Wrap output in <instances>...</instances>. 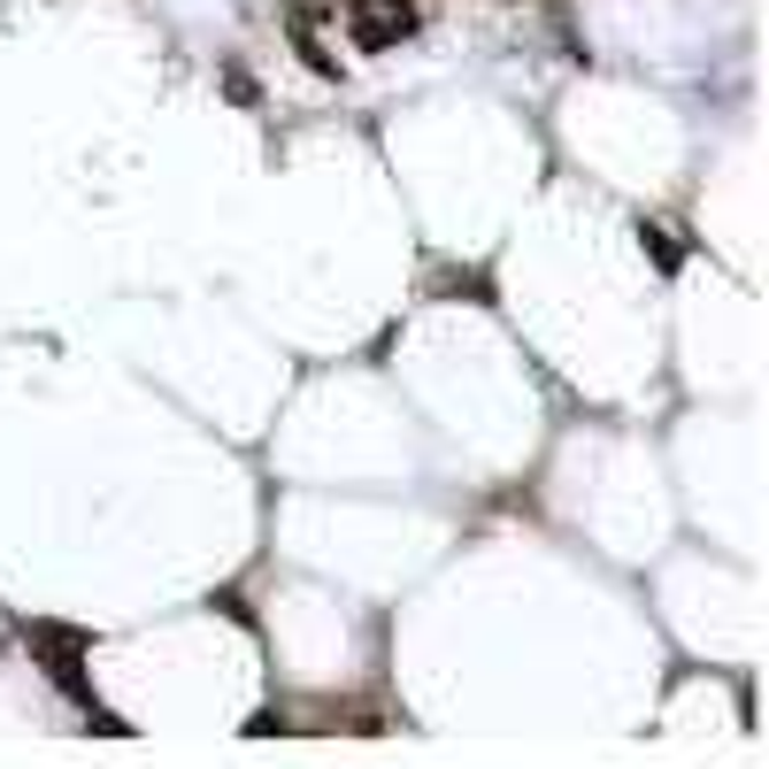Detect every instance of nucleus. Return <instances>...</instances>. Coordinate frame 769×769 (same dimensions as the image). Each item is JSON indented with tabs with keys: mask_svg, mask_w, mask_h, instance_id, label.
<instances>
[{
	"mask_svg": "<svg viewBox=\"0 0 769 769\" xmlns=\"http://www.w3.org/2000/svg\"><path fill=\"white\" fill-rule=\"evenodd\" d=\"M23 646L39 654V669L70 693V700H93V685H85V654H93V631H77V623H23Z\"/></svg>",
	"mask_w": 769,
	"mask_h": 769,
	"instance_id": "f257e3e1",
	"label": "nucleus"
},
{
	"mask_svg": "<svg viewBox=\"0 0 769 769\" xmlns=\"http://www.w3.org/2000/svg\"><path fill=\"white\" fill-rule=\"evenodd\" d=\"M354 46H370V54L401 46V23H393V15H377L370 0H354Z\"/></svg>",
	"mask_w": 769,
	"mask_h": 769,
	"instance_id": "f03ea898",
	"label": "nucleus"
},
{
	"mask_svg": "<svg viewBox=\"0 0 769 769\" xmlns=\"http://www.w3.org/2000/svg\"><path fill=\"white\" fill-rule=\"evenodd\" d=\"M638 247L654 254V270H662V278H677V270H685V247L669 239V224H638Z\"/></svg>",
	"mask_w": 769,
	"mask_h": 769,
	"instance_id": "7ed1b4c3",
	"label": "nucleus"
},
{
	"mask_svg": "<svg viewBox=\"0 0 769 769\" xmlns=\"http://www.w3.org/2000/svg\"><path fill=\"white\" fill-rule=\"evenodd\" d=\"M293 46H301V62L315 70V77H339V54H331V46L308 31V15H293Z\"/></svg>",
	"mask_w": 769,
	"mask_h": 769,
	"instance_id": "20e7f679",
	"label": "nucleus"
},
{
	"mask_svg": "<svg viewBox=\"0 0 769 769\" xmlns=\"http://www.w3.org/2000/svg\"><path fill=\"white\" fill-rule=\"evenodd\" d=\"M224 93H231L239 108H262V85H254V77H247L239 62H224Z\"/></svg>",
	"mask_w": 769,
	"mask_h": 769,
	"instance_id": "39448f33",
	"label": "nucleus"
}]
</instances>
